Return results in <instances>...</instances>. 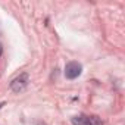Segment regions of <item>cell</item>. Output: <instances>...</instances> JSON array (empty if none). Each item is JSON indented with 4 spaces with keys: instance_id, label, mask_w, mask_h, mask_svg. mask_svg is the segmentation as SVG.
<instances>
[{
    "instance_id": "obj_1",
    "label": "cell",
    "mask_w": 125,
    "mask_h": 125,
    "mask_svg": "<svg viewBox=\"0 0 125 125\" xmlns=\"http://www.w3.org/2000/svg\"><path fill=\"white\" fill-rule=\"evenodd\" d=\"M28 83H30L28 74H21L19 77H16V78L10 83V90H12L13 93H22V91L28 87Z\"/></svg>"
},
{
    "instance_id": "obj_2",
    "label": "cell",
    "mask_w": 125,
    "mask_h": 125,
    "mask_svg": "<svg viewBox=\"0 0 125 125\" xmlns=\"http://www.w3.org/2000/svg\"><path fill=\"white\" fill-rule=\"evenodd\" d=\"M74 125H103V122L96 116H87V115H78L71 119Z\"/></svg>"
},
{
    "instance_id": "obj_3",
    "label": "cell",
    "mask_w": 125,
    "mask_h": 125,
    "mask_svg": "<svg viewBox=\"0 0 125 125\" xmlns=\"http://www.w3.org/2000/svg\"><path fill=\"white\" fill-rule=\"evenodd\" d=\"M83 72V66L78 63V62H69L65 66V77L68 80H75L81 75Z\"/></svg>"
},
{
    "instance_id": "obj_4",
    "label": "cell",
    "mask_w": 125,
    "mask_h": 125,
    "mask_svg": "<svg viewBox=\"0 0 125 125\" xmlns=\"http://www.w3.org/2000/svg\"><path fill=\"white\" fill-rule=\"evenodd\" d=\"M2 53H3V47H2V43H0V56H2Z\"/></svg>"
},
{
    "instance_id": "obj_5",
    "label": "cell",
    "mask_w": 125,
    "mask_h": 125,
    "mask_svg": "<svg viewBox=\"0 0 125 125\" xmlns=\"http://www.w3.org/2000/svg\"><path fill=\"white\" fill-rule=\"evenodd\" d=\"M0 106H3V103H0Z\"/></svg>"
}]
</instances>
